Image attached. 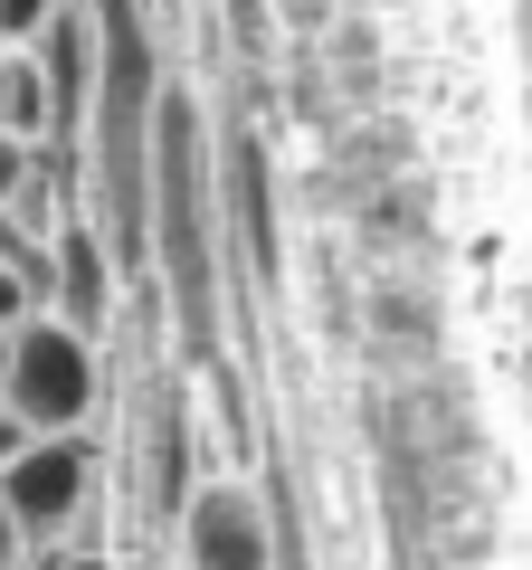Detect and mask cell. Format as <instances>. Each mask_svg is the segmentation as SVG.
<instances>
[{"mask_svg": "<svg viewBox=\"0 0 532 570\" xmlns=\"http://www.w3.org/2000/svg\"><path fill=\"white\" fill-rule=\"evenodd\" d=\"M67 0H0V48H39Z\"/></svg>", "mask_w": 532, "mask_h": 570, "instance_id": "cell-6", "label": "cell"}, {"mask_svg": "<svg viewBox=\"0 0 532 570\" xmlns=\"http://www.w3.org/2000/svg\"><path fill=\"white\" fill-rule=\"evenodd\" d=\"M29 448H39V428H29V419H20V409L0 400V475L20 466V456H29Z\"/></svg>", "mask_w": 532, "mask_h": 570, "instance_id": "cell-7", "label": "cell"}, {"mask_svg": "<svg viewBox=\"0 0 532 570\" xmlns=\"http://www.w3.org/2000/svg\"><path fill=\"white\" fill-rule=\"evenodd\" d=\"M0 504H10V523H20V542L39 551H77L96 542V513H105V438L86 428V438H39V448L20 456V466L0 475Z\"/></svg>", "mask_w": 532, "mask_h": 570, "instance_id": "cell-2", "label": "cell"}, {"mask_svg": "<svg viewBox=\"0 0 532 570\" xmlns=\"http://www.w3.org/2000/svg\"><path fill=\"white\" fill-rule=\"evenodd\" d=\"M39 153H48V142H29V134H0V209H20V190L39 181Z\"/></svg>", "mask_w": 532, "mask_h": 570, "instance_id": "cell-5", "label": "cell"}, {"mask_svg": "<svg viewBox=\"0 0 532 570\" xmlns=\"http://www.w3.org/2000/svg\"><path fill=\"white\" fill-rule=\"evenodd\" d=\"M181 570H286V532L238 475H209L181 513Z\"/></svg>", "mask_w": 532, "mask_h": 570, "instance_id": "cell-4", "label": "cell"}, {"mask_svg": "<svg viewBox=\"0 0 532 570\" xmlns=\"http://www.w3.org/2000/svg\"><path fill=\"white\" fill-rule=\"evenodd\" d=\"M105 343L96 333H77L67 314H39V324H20L10 333V390L0 400L20 409L39 438H86L96 428V409H105Z\"/></svg>", "mask_w": 532, "mask_h": 570, "instance_id": "cell-1", "label": "cell"}, {"mask_svg": "<svg viewBox=\"0 0 532 570\" xmlns=\"http://www.w3.org/2000/svg\"><path fill=\"white\" fill-rule=\"evenodd\" d=\"M362 352L371 371H390V381H437V362H447V295H437L428 276H410V266H371L362 285Z\"/></svg>", "mask_w": 532, "mask_h": 570, "instance_id": "cell-3", "label": "cell"}, {"mask_svg": "<svg viewBox=\"0 0 532 570\" xmlns=\"http://www.w3.org/2000/svg\"><path fill=\"white\" fill-rule=\"evenodd\" d=\"M0 390H10V333H0Z\"/></svg>", "mask_w": 532, "mask_h": 570, "instance_id": "cell-10", "label": "cell"}, {"mask_svg": "<svg viewBox=\"0 0 532 570\" xmlns=\"http://www.w3.org/2000/svg\"><path fill=\"white\" fill-rule=\"evenodd\" d=\"M0 570H39V551L20 542V523H10V504H0Z\"/></svg>", "mask_w": 532, "mask_h": 570, "instance_id": "cell-8", "label": "cell"}, {"mask_svg": "<svg viewBox=\"0 0 532 570\" xmlns=\"http://www.w3.org/2000/svg\"><path fill=\"white\" fill-rule=\"evenodd\" d=\"M10 58H20V48H0V96H10Z\"/></svg>", "mask_w": 532, "mask_h": 570, "instance_id": "cell-9", "label": "cell"}]
</instances>
